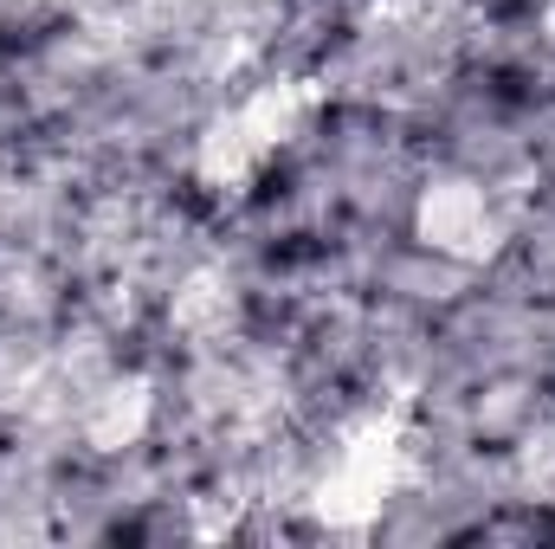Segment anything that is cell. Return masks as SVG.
Wrapping results in <instances>:
<instances>
[{"mask_svg":"<svg viewBox=\"0 0 555 549\" xmlns=\"http://www.w3.org/2000/svg\"><path fill=\"white\" fill-rule=\"evenodd\" d=\"M401 472H408V426H401V413H375V420L349 426L343 446L330 452L317 491H310L317 524H323L330 537H362V531H375V524H382V505H388L395 485H401Z\"/></svg>","mask_w":555,"mask_h":549,"instance_id":"cell-1","label":"cell"},{"mask_svg":"<svg viewBox=\"0 0 555 549\" xmlns=\"http://www.w3.org/2000/svg\"><path fill=\"white\" fill-rule=\"evenodd\" d=\"M414 233L452 266H491L517 240V214L485 175H433L414 194Z\"/></svg>","mask_w":555,"mask_h":549,"instance_id":"cell-2","label":"cell"},{"mask_svg":"<svg viewBox=\"0 0 555 549\" xmlns=\"http://www.w3.org/2000/svg\"><path fill=\"white\" fill-rule=\"evenodd\" d=\"M272 162H278V149H272V137L246 117V104L220 111V117L207 124V137L194 142V181H201L207 194H227V201L253 194Z\"/></svg>","mask_w":555,"mask_h":549,"instance_id":"cell-3","label":"cell"},{"mask_svg":"<svg viewBox=\"0 0 555 549\" xmlns=\"http://www.w3.org/2000/svg\"><path fill=\"white\" fill-rule=\"evenodd\" d=\"M149 420H155V388L142 375H111L104 388L85 395V413H78V426H85V439L98 452L137 446L142 433H149Z\"/></svg>","mask_w":555,"mask_h":549,"instance_id":"cell-4","label":"cell"},{"mask_svg":"<svg viewBox=\"0 0 555 549\" xmlns=\"http://www.w3.org/2000/svg\"><path fill=\"white\" fill-rule=\"evenodd\" d=\"M168 323H175V336H188V343H220V336L240 323V291H233V278L227 272H188L175 284V297H168Z\"/></svg>","mask_w":555,"mask_h":549,"instance_id":"cell-5","label":"cell"}]
</instances>
